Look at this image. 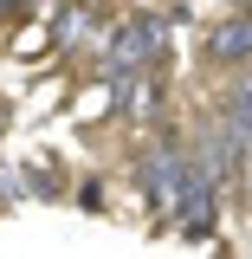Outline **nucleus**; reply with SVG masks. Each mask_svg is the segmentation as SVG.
Listing matches in <instances>:
<instances>
[{"label": "nucleus", "mask_w": 252, "mask_h": 259, "mask_svg": "<svg viewBox=\"0 0 252 259\" xmlns=\"http://www.w3.org/2000/svg\"><path fill=\"white\" fill-rule=\"evenodd\" d=\"M13 7H20V0H0V20H7V13H13Z\"/></svg>", "instance_id": "obj_5"}, {"label": "nucleus", "mask_w": 252, "mask_h": 259, "mask_svg": "<svg viewBox=\"0 0 252 259\" xmlns=\"http://www.w3.org/2000/svg\"><path fill=\"white\" fill-rule=\"evenodd\" d=\"M188 149H181V136L175 130H162L156 143L136 156V194H142V207H149V221L168 227V214H175V201H181V188H188Z\"/></svg>", "instance_id": "obj_1"}, {"label": "nucleus", "mask_w": 252, "mask_h": 259, "mask_svg": "<svg viewBox=\"0 0 252 259\" xmlns=\"http://www.w3.org/2000/svg\"><path fill=\"white\" fill-rule=\"evenodd\" d=\"M207 59L214 65H252V13H233L207 32Z\"/></svg>", "instance_id": "obj_3"}, {"label": "nucleus", "mask_w": 252, "mask_h": 259, "mask_svg": "<svg viewBox=\"0 0 252 259\" xmlns=\"http://www.w3.org/2000/svg\"><path fill=\"white\" fill-rule=\"evenodd\" d=\"M220 110H226V117H233V123L252 136V71H239V78L220 91Z\"/></svg>", "instance_id": "obj_4"}, {"label": "nucleus", "mask_w": 252, "mask_h": 259, "mask_svg": "<svg viewBox=\"0 0 252 259\" xmlns=\"http://www.w3.org/2000/svg\"><path fill=\"white\" fill-rule=\"evenodd\" d=\"M162 59H168V26H162L156 13L123 20V26L110 32V52H104V65H110V71H156Z\"/></svg>", "instance_id": "obj_2"}]
</instances>
